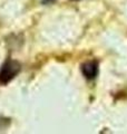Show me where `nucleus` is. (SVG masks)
I'll return each instance as SVG.
<instances>
[{"instance_id":"obj_1","label":"nucleus","mask_w":127,"mask_h":134,"mask_svg":"<svg viewBox=\"0 0 127 134\" xmlns=\"http://www.w3.org/2000/svg\"><path fill=\"white\" fill-rule=\"evenodd\" d=\"M20 72V64L15 60H8L0 69V85H5Z\"/></svg>"},{"instance_id":"obj_2","label":"nucleus","mask_w":127,"mask_h":134,"mask_svg":"<svg viewBox=\"0 0 127 134\" xmlns=\"http://www.w3.org/2000/svg\"><path fill=\"white\" fill-rule=\"evenodd\" d=\"M83 74L87 79H94L98 74V65L96 62H87L83 65Z\"/></svg>"}]
</instances>
